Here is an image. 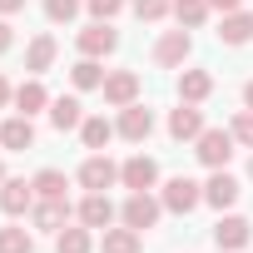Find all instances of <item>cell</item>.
I'll use <instances>...</instances> for the list:
<instances>
[{"label":"cell","instance_id":"cell-11","mask_svg":"<svg viewBox=\"0 0 253 253\" xmlns=\"http://www.w3.org/2000/svg\"><path fill=\"white\" fill-rule=\"evenodd\" d=\"M0 209H5L10 218H20L25 209H35V184H25V179H5V184H0Z\"/></svg>","mask_w":253,"mask_h":253},{"label":"cell","instance_id":"cell-18","mask_svg":"<svg viewBox=\"0 0 253 253\" xmlns=\"http://www.w3.org/2000/svg\"><path fill=\"white\" fill-rule=\"evenodd\" d=\"M50 124L65 134V129H80L84 124V109H80V99L75 94H60V99H50Z\"/></svg>","mask_w":253,"mask_h":253},{"label":"cell","instance_id":"cell-15","mask_svg":"<svg viewBox=\"0 0 253 253\" xmlns=\"http://www.w3.org/2000/svg\"><path fill=\"white\" fill-rule=\"evenodd\" d=\"M169 134L184 144V139H199L204 134V109L199 104H179L174 114H169Z\"/></svg>","mask_w":253,"mask_h":253},{"label":"cell","instance_id":"cell-31","mask_svg":"<svg viewBox=\"0 0 253 253\" xmlns=\"http://www.w3.org/2000/svg\"><path fill=\"white\" fill-rule=\"evenodd\" d=\"M84 5H89L94 20H114V15L124 10V0H84Z\"/></svg>","mask_w":253,"mask_h":253},{"label":"cell","instance_id":"cell-13","mask_svg":"<svg viewBox=\"0 0 253 253\" xmlns=\"http://www.w3.org/2000/svg\"><path fill=\"white\" fill-rule=\"evenodd\" d=\"M204 204H213L218 213H223V209H233V204H238V179H233V174H223V169H213V179L204 184Z\"/></svg>","mask_w":253,"mask_h":253},{"label":"cell","instance_id":"cell-1","mask_svg":"<svg viewBox=\"0 0 253 253\" xmlns=\"http://www.w3.org/2000/svg\"><path fill=\"white\" fill-rule=\"evenodd\" d=\"M159 213H164V199H154L149 189H134L129 199H124V209H119V218L129 223V228H139V233H144V228H154V223H159Z\"/></svg>","mask_w":253,"mask_h":253},{"label":"cell","instance_id":"cell-2","mask_svg":"<svg viewBox=\"0 0 253 253\" xmlns=\"http://www.w3.org/2000/svg\"><path fill=\"white\" fill-rule=\"evenodd\" d=\"M233 144H238L233 129H204V134L194 139V154H199L209 169H223V164L233 159Z\"/></svg>","mask_w":253,"mask_h":253},{"label":"cell","instance_id":"cell-5","mask_svg":"<svg viewBox=\"0 0 253 253\" xmlns=\"http://www.w3.org/2000/svg\"><path fill=\"white\" fill-rule=\"evenodd\" d=\"M114 129H119L124 139H129V144H144V139L154 134V109H144L139 99H134V104H124V109H119V124H114Z\"/></svg>","mask_w":253,"mask_h":253},{"label":"cell","instance_id":"cell-9","mask_svg":"<svg viewBox=\"0 0 253 253\" xmlns=\"http://www.w3.org/2000/svg\"><path fill=\"white\" fill-rule=\"evenodd\" d=\"M104 99L114 104V109H124V104H134L139 99V75L134 70H114V75H104Z\"/></svg>","mask_w":253,"mask_h":253},{"label":"cell","instance_id":"cell-24","mask_svg":"<svg viewBox=\"0 0 253 253\" xmlns=\"http://www.w3.org/2000/svg\"><path fill=\"white\" fill-rule=\"evenodd\" d=\"M209 10H213L209 0H174V20H179L184 30H199V25L209 20Z\"/></svg>","mask_w":253,"mask_h":253},{"label":"cell","instance_id":"cell-40","mask_svg":"<svg viewBox=\"0 0 253 253\" xmlns=\"http://www.w3.org/2000/svg\"><path fill=\"white\" fill-rule=\"evenodd\" d=\"M218 253H228V248H218Z\"/></svg>","mask_w":253,"mask_h":253},{"label":"cell","instance_id":"cell-17","mask_svg":"<svg viewBox=\"0 0 253 253\" xmlns=\"http://www.w3.org/2000/svg\"><path fill=\"white\" fill-rule=\"evenodd\" d=\"M80 223H84V228H109V223H114V204H109V194H84V204H80Z\"/></svg>","mask_w":253,"mask_h":253},{"label":"cell","instance_id":"cell-12","mask_svg":"<svg viewBox=\"0 0 253 253\" xmlns=\"http://www.w3.org/2000/svg\"><path fill=\"white\" fill-rule=\"evenodd\" d=\"M0 144H5L10 154L30 149V144H35V124H30V114H10L5 124H0Z\"/></svg>","mask_w":253,"mask_h":253},{"label":"cell","instance_id":"cell-25","mask_svg":"<svg viewBox=\"0 0 253 253\" xmlns=\"http://www.w3.org/2000/svg\"><path fill=\"white\" fill-rule=\"evenodd\" d=\"M30 184H35V199H65V189H70V179L60 169H40Z\"/></svg>","mask_w":253,"mask_h":253},{"label":"cell","instance_id":"cell-10","mask_svg":"<svg viewBox=\"0 0 253 253\" xmlns=\"http://www.w3.org/2000/svg\"><path fill=\"white\" fill-rule=\"evenodd\" d=\"M119 179H124V189H154L159 164H154L149 154H134V159H124V164H119Z\"/></svg>","mask_w":253,"mask_h":253},{"label":"cell","instance_id":"cell-8","mask_svg":"<svg viewBox=\"0 0 253 253\" xmlns=\"http://www.w3.org/2000/svg\"><path fill=\"white\" fill-rule=\"evenodd\" d=\"M248 238H253V223H248V218H238V213H223V218L213 223V243H218V248H228V253L248 248Z\"/></svg>","mask_w":253,"mask_h":253},{"label":"cell","instance_id":"cell-33","mask_svg":"<svg viewBox=\"0 0 253 253\" xmlns=\"http://www.w3.org/2000/svg\"><path fill=\"white\" fill-rule=\"evenodd\" d=\"M10 45H15V30H10V20H5V15H0V55H5Z\"/></svg>","mask_w":253,"mask_h":253},{"label":"cell","instance_id":"cell-21","mask_svg":"<svg viewBox=\"0 0 253 253\" xmlns=\"http://www.w3.org/2000/svg\"><path fill=\"white\" fill-rule=\"evenodd\" d=\"M144 243H139V228H104V238H99V253H139Z\"/></svg>","mask_w":253,"mask_h":253},{"label":"cell","instance_id":"cell-6","mask_svg":"<svg viewBox=\"0 0 253 253\" xmlns=\"http://www.w3.org/2000/svg\"><path fill=\"white\" fill-rule=\"evenodd\" d=\"M189 50H194V35L179 25V30H164L159 35V45H154V65H164V70H174V65H184L189 60Z\"/></svg>","mask_w":253,"mask_h":253},{"label":"cell","instance_id":"cell-16","mask_svg":"<svg viewBox=\"0 0 253 253\" xmlns=\"http://www.w3.org/2000/svg\"><path fill=\"white\" fill-rule=\"evenodd\" d=\"M209 94H213V75L209 70H184L179 75V99L184 104H204Z\"/></svg>","mask_w":253,"mask_h":253},{"label":"cell","instance_id":"cell-22","mask_svg":"<svg viewBox=\"0 0 253 253\" xmlns=\"http://www.w3.org/2000/svg\"><path fill=\"white\" fill-rule=\"evenodd\" d=\"M15 109L20 114H35V109H50V94H45V84H40V75H30L20 89H15Z\"/></svg>","mask_w":253,"mask_h":253},{"label":"cell","instance_id":"cell-19","mask_svg":"<svg viewBox=\"0 0 253 253\" xmlns=\"http://www.w3.org/2000/svg\"><path fill=\"white\" fill-rule=\"evenodd\" d=\"M218 40H223V45H248V40H253V15H248V10H228L223 25H218Z\"/></svg>","mask_w":253,"mask_h":253},{"label":"cell","instance_id":"cell-20","mask_svg":"<svg viewBox=\"0 0 253 253\" xmlns=\"http://www.w3.org/2000/svg\"><path fill=\"white\" fill-rule=\"evenodd\" d=\"M55 50H60V45H55V35H35V40H30V50H25V70H30V75H45V70L55 65Z\"/></svg>","mask_w":253,"mask_h":253},{"label":"cell","instance_id":"cell-38","mask_svg":"<svg viewBox=\"0 0 253 253\" xmlns=\"http://www.w3.org/2000/svg\"><path fill=\"white\" fill-rule=\"evenodd\" d=\"M0 184H5V164H0Z\"/></svg>","mask_w":253,"mask_h":253},{"label":"cell","instance_id":"cell-3","mask_svg":"<svg viewBox=\"0 0 253 253\" xmlns=\"http://www.w3.org/2000/svg\"><path fill=\"white\" fill-rule=\"evenodd\" d=\"M159 199H164V209H169V213H194V209L204 204V184H194L189 174H179V179H169V184H164V194H159Z\"/></svg>","mask_w":253,"mask_h":253},{"label":"cell","instance_id":"cell-23","mask_svg":"<svg viewBox=\"0 0 253 253\" xmlns=\"http://www.w3.org/2000/svg\"><path fill=\"white\" fill-rule=\"evenodd\" d=\"M55 253H94L89 228H84V223H80V228H70V223H65V228L55 233Z\"/></svg>","mask_w":253,"mask_h":253},{"label":"cell","instance_id":"cell-39","mask_svg":"<svg viewBox=\"0 0 253 253\" xmlns=\"http://www.w3.org/2000/svg\"><path fill=\"white\" fill-rule=\"evenodd\" d=\"M248 179H253V159H248Z\"/></svg>","mask_w":253,"mask_h":253},{"label":"cell","instance_id":"cell-32","mask_svg":"<svg viewBox=\"0 0 253 253\" xmlns=\"http://www.w3.org/2000/svg\"><path fill=\"white\" fill-rule=\"evenodd\" d=\"M233 139H238V144H248V149H253V109H243V114H238V119H233Z\"/></svg>","mask_w":253,"mask_h":253},{"label":"cell","instance_id":"cell-36","mask_svg":"<svg viewBox=\"0 0 253 253\" xmlns=\"http://www.w3.org/2000/svg\"><path fill=\"white\" fill-rule=\"evenodd\" d=\"M209 5H213V10H223V15H228V10H238V5H243V0H209Z\"/></svg>","mask_w":253,"mask_h":253},{"label":"cell","instance_id":"cell-34","mask_svg":"<svg viewBox=\"0 0 253 253\" xmlns=\"http://www.w3.org/2000/svg\"><path fill=\"white\" fill-rule=\"evenodd\" d=\"M15 10H25V0H0V15H15Z\"/></svg>","mask_w":253,"mask_h":253},{"label":"cell","instance_id":"cell-4","mask_svg":"<svg viewBox=\"0 0 253 253\" xmlns=\"http://www.w3.org/2000/svg\"><path fill=\"white\" fill-rule=\"evenodd\" d=\"M75 45H80V55H84V60H104V55L119 45V35H114V25H109V20H94V25H84V30L75 35Z\"/></svg>","mask_w":253,"mask_h":253},{"label":"cell","instance_id":"cell-37","mask_svg":"<svg viewBox=\"0 0 253 253\" xmlns=\"http://www.w3.org/2000/svg\"><path fill=\"white\" fill-rule=\"evenodd\" d=\"M243 104H248V109H253V80H248V84H243Z\"/></svg>","mask_w":253,"mask_h":253},{"label":"cell","instance_id":"cell-30","mask_svg":"<svg viewBox=\"0 0 253 253\" xmlns=\"http://www.w3.org/2000/svg\"><path fill=\"white\" fill-rule=\"evenodd\" d=\"M174 10V0H134V15L139 20H164Z\"/></svg>","mask_w":253,"mask_h":253},{"label":"cell","instance_id":"cell-29","mask_svg":"<svg viewBox=\"0 0 253 253\" xmlns=\"http://www.w3.org/2000/svg\"><path fill=\"white\" fill-rule=\"evenodd\" d=\"M45 15H50L55 25H70V20L80 15V0H45Z\"/></svg>","mask_w":253,"mask_h":253},{"label":"cell","instance_id":"cell-35","mask_svg":"<svg viewBox=\"0 0 253 253\" xmlns=\"http://www.w3.org/2000/svg\"><path fill=\"white\" fill-rule=\"evenodd\" d=\"M10 99H15V89H10V84H5V75H0V109H5V104H10Z\"/></svg>","mask_w":253,"mask_h":253},{"label":"cell","instance_id":"cell-27","mask_svg":"<svg viewBox=\"0 0 253 253\" xmlns=\"http://www.w3.org/2000/svg\"><path fill=\"white\" fill-rule=\"evenodd\" d=\"M70 80H75V89H99L104 84V70H99V60H80L70 70Z\"/></svg>","mask_w":253,"mask_h":253},{"label":"cell","instance_id":"cell-26","mask_svg":"<svg viewBox=\"0 0 253 253\" xmlns=\"http://www.w3.org/2000/svg\"><path fill=\"white\" fill-rule=\"evenodd\" d=\"M80 139H84V149H104V144L114 139V124L94 114V119H84V124H80Z\"/></svg>","mask_w":253,"mask_h":253},{"label":"cell","instance_id":"cell-14","mask_svg":"<svg viewBox=\"0 0 253 253\" xmlns=\"http://www.w3.org/2000/svg\"><path fill=\"white\" fill-rule=\"evenodd\" d=\"M30 218H35V228L60 233V228L70 223V199H40V204L30 209Z\"/></svg>","mask_w":253,"mask_h":253},{"label":"cell","instance_id":"cell-7","mask_svg":"<svg viewBox=\"0 0 253 253\" xmlns=\"http://www.w3.org/2000/svg\"><path fill=\"white\" fill-rule=\"evenodd\" d=\"M114 179H119V164H114L109 154H89V159L80 164V189H89V194H104Z\"/></svg>","mask_w":253,"mask_h":253},{"label":"cell","instance_id":"cell-28","mask_svg":"<svg viewBox=\"0 0 253 253\" xmlns=\"http://www.w3.org/2000/svg\"><path fill=\"white\" fill-rule=\"evenodd\" d=\"M0 253H35L30 228H0Z\"/></svg>","mask_w":253,"mask_h":253}]
</instances>
